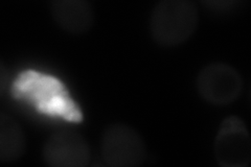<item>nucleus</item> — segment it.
Here are the masks:
<instances>
[{"mask_svg": "<svg viewBox=\"0 0 251 167\" xmlns=\"http://www.w3.org/2000/svg\"><path fill=\"white\" fill-rule=\"evenodd\" d=\"M11 93L15 98L29 103L40 114L69 122L83 120L80 106L65 84L54 75L34 69L23 70L13 82Z\"/></svg>", "mask_w": 251, "mask_h": 167, "instance_id": "1", "label": "nucleus"}, {"mask_svg": "<svg viewBox=\"0 0 251 167\" xmlns=\"http://www.w3.org/2000/svg\"><path fill=\"white\" fill-rule=\"evenodd\" d=\"M199 12L190 0H162L150 16V34L163 47H175L185 43L197 30Z\"/></svg>", "mask_w": 251, "mask_h": 167, "instance_id": "2", "label": "nucleus"}, {"mask_svg": "<svg viewBox=\"0 0 251 167\" xmlns=\"http://www.w3.org/2000/svg\"><path fill=\"white\" fill-rule=\"evenodd\" d=\"M100 154L106 165L112 167H135L147 158L144 138L131 125L113 123L101 135Z\"/></svg>", "mask_w": 251, "mask_h": 167, "instance_id": "3", "label": "nucleus"}, {"mask_svg": "<svg viewBox=\"0 0 251 167\" xmlns=\"http://www.w3.org/2000/svg\"><path fill=\"white\" fill-rule=\"evenodd\" d=\"M239 71L226 63H210L197 75L196 87L200 96L215 106H226L237 100L243 91Z\"/></svg>", "mask_w": 251, "mask_h": 167, "instance_id": "4", "label": "nucleus"}, {"mask_svg": "<svg viewBox=\"0 0 251 167\" xmlns=\"http://www.w3.org/2000/svg\"><path fill=\"white\" fill-rule=\"evenodd\" d=\"M215 158L220 166L246 167L251 159V138L243 119L226 117L219 126L214 143Z\"/></svg>", "mask_w": 251, "mask_h": 167, "instance_id": "5", "label": "nucleus"}, {"mask_svg": "<svg viewBox=\"0 0 251 167\" xmlns=\"http://www.w3.org/2000/svg\"><path fill=\"white\" fill-rule=\"evenodd\" d=\"M43 160L52 167H85L91 161V150L82 135L75 132H57L43 145Z\"/></svg>", "mask_w": 251, "mask_h": 167, "instance_id": "6", "label": "nucleus"}, {"mask_svg": "<svg viewBox=\"0 0 251 167\" xmlns=\"http://www.w3.org/2000/svg\"><path fill=\"white\" fill-rule=\"evenodd\" d=\"M50 15L62 30L74 36L88 33L94 23L93 7L86 0H54Z\"/></svg>", "mask_w": 251, "mask_h": 167, "instance_id": "7", "label": "nucleus"}, {"mask_svg": "<svg viewBox=\"0 0 251 167\" xmlns=\"http://www.w3.org/2000/svg\"><path fill=\"white\" fill-rule=\"evenodd\" d=\"M26 139L20 124L2 112L0 114V161L9 163L17 161L25 155Z\"/></svg>", "mask_w": 251, "mask_h": 167, "instance_id": "8", "label": "nucleus"}]
</instances>
